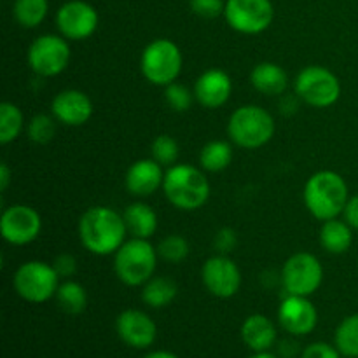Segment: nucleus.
<instances>
[{
  "mask_svg": "<svg viewBox=\"0 0 358 358\" xmlns=\"http://www.w3.org/2000/svg\"><path fill=\"white\" fill-rule=\"evenodd\" d=\"M77 233H79L80 245L90 254L100 255V257L114 255L128 236L122 213L108 206L87 208L80 215Z\"/></svg>",
  "mask_w": 358,
  "mask_h": 358,
  "instance_id": "1",
  "label": "nucleus"
},
{
  "mask_svg": "<svg viewBox=\"0 0 358 358\" xmlns=\"http://www.w3.org/2000/svg\"><path fill=\"white\" fill-rule=\"evenodd\" d=\"M304 206L315 219L331 220L343 215L350 199L348 184L332 170H320L311 175L304 184Z\"/></svg>",
  "mask_w": 358,
  "mask_h": 358,
  "instance_id": "2",
  "label": "nucleus"
},
{
  "mask_svg": "<svg viewBox=\"0 0 358 358\" xmlns=\"http://www.w3.org/2000/svg\"><path fill=\"white\" fill-rule=\"evenodd\" d=\"M210 180L203 168L177 163L164 171L163 192L168 203L182 212H194L210 199Z\"/></svg>",
  "mask_w": 358,
  "mask_h": 358,
  "instance_id": "3",
  "label": "nucleus"
},
{
  "mask_svg": "<svg viewBox=\"0 0 358 358\" xmlns=\"http://www.w3.org/2000/svg\"><path fill=\"white\" fill-rule=\"evenodd\" d=\"M275 119L259 105H243L231 114L227 121V135L234 145L241 149H261L275 136Z\"/></svg>",
  "mask_w": 358,
  "mask_h": 358,
  "instance_id": "4",
  "label": "nucleus"
},
{
  "mask_svg": "<svg viewBox=\"0 0 358 358\" xmlns=\"http://www.w3.org/2000/svg\"><path fill=\"white\" fill-rule=\"evenodd\" d=\"M157 259V248L149 240L129 238L114 254L115 276L128 287H142L156 273Z\"/></svg>",
  "mask_w": 358,
  "mask_h": 358,
  "instance_id": "5",
  "label": "nucleus"
},
{
  "mask_svg": "<svg viewBox=\"0 0 358 358\" xmlns=\"http://www.w3.org/2000/svg\"><path fill=\"white\" fill-rule=\"evenodd\" d=\"M184 66L180 48L170 38H156L149 42L140 56V70L154 86L166 87L177 83Z\"/></svg>",
  "mask_w": 358,
  "mask_h": 358,
  "instance_id": "6",
  "label": "nucleus"
},
{
  "mask_svg": "<svg viewBox=\"0 0 358 358\" xmlns=\"http://www.w3.org/2000/svg\"><path fill=\"white\" fill-rule=\"evenodd\" d=\"M59 283L62 278L52 264L42 261L23 262L13 278V287L17 296L31 304L48 303L49 299L56 297Z\"/></svg>",
  "mask_w": 358,
  "mask_h": 358,
  "instance_id": "7",
  "label": "nucleus"
},
{
  "mask_svg": "<svg viewBox=\"0 0 358 358\" xmlns=\"http://www.w3.org/2000/svg\"><path fill=\"white\" fill-rule=\"evenodd\" d=\"M294 90L303 103L315 108H329L341 96V83L332 70L320 65H310L301 70Z\"/></svg>",
  "mask_w": 358,
  "mask_h": 358,
  "instance_id": "8",
  "label": "nucleus"
},
{
  "mask_svg": "<svg viewBox=\"0 0 358 358\" xmlns=\"http://www.w3.org/2000/svg\"><path fill=\"white\" fill-rule=\"evenodd\" d=\"M72 58L70 41L63 35L44 34L35 38L28 48V66L42 79L56 77L66 70Z\"/></svg>",
  "mask_w": 358,
  "mask_h": 358,
  "instance_id": "9",
  "label": "nucleus"
},
{
  "mask_svg": "<svg viewBox=\"0 0 358 358\" xmlns=\"http://www.w3.org/2000/svg\"><path fill=\"white\" fill-rule=\"evenodd\" d=\"M280 280L290 296L310 297L324 282V266L317 255L310 252H297L285 261Z\"/></svg>",
  "mask_w": 358,
  "mask_h": 358,
  "instance_id": "10",
  "label": "nucleus"
},
{
  "mask_svg": "<svg viewBox=\"0 0 358 358\" xmlns=\"http://www.w3.org/2000/svg\"><path fill=\"white\" fill-rule=\"evenodd\" d=\"M224 17L238 34L259 35L271 27L275 7L271 0H226Z\"/></svg>",
  "mask_w": 358,
  "mask_h": 358,
  "instance_id": "11",
  "label": "nucleus"
},
{
  "mask_svg": "<svg viewBox=\"0 0 358 358\" xmlns=\"http://www.w3.org/2000/svg\"><path fill=\"white\" fill-rule=\"evenodd\" d=\"M42 217L34 206L13 205L7 206L0 217V234L3 241L13 247L30 245L41 236Z\"/></svg>",
  "mask_w": 358,
  "mask_h": 358,
  "instance_id": "12",
  "label": "nucleus"
},
{
  "mask_svg": "<svg viewBox=\"0 0 358 358\" xmlns=\"http://www.w3.org/2000/svg\"><path fill=\"white\" fill-rule=\"evenodd\" d=\"M98 10L84 0H69L56 10V28L70 42L86 41L96 31Z\"/></svg>",
  "mask_w": 358,
  "mask_h": 358,
  "instance_id": "13",
  "label": "nucleus"
},
{
  "mask_svg": "<svg viewBox=\"0 0 358 358\" xmlns=\"http://www.w3.org/2000/svg\"><path fill=\"white\" fill-rule=\"evenodd\" d=\"M201 282L212 296L229 299L240 292L241 271L229 255L217 254L206 259L201 268Z\"/></svg>",
  "mask_w": 358,
  "mask_h": 358,
  "instance_id": "14",
  "label": "nucleus"
},
{
  "mask_svg": "<svg viewBox=\"0 0 358 358\" xmlns=\"http://www.w3.org/2000/svg\"><path fill=\"white\" fill-rule=\"evenodd\" d=\"M278 322L289 334L306 336L317 327L318 313L310 297L287 294L278 308Z\"/></svg>",
  "mask_w": 358,
  "mask_h": 358,
  "instance_id": "15",
  "label": "nucleus"
},
{
  "mask_svg": "<svg viewBox=\"0 0 358 358\" xmlns=\"http://www.w3.org/2000/svg\"><path fill=\"white\" fill-rule=\"evenodd\" d=\"M51 114L59 124L77 128L84 126L93 115V101L80 90H63L52 98Z\"/></svg>",
  "mask_w": 358,
  "mask_h": 358,
  "instance_id": "16",
  "label": "nucleus"
},
{
  "mask_svg": "<svg viewBox=\"0 0 358 358\" xmlns=\"http://www.w3.org/2000/svg\"><path fill=\"white\" fill-rule=\"evenodd\" d=\"M194 98L201 107L215 110L224 107L233 94V80L229 73L220 69H208L196 79Z\"/></svg>",
  "mask_w": 358,
  "mask_h": 358,
  "instance_id": "17",
  "label": "nucleus"
},
{
  "mask_svg": "<svg viewBox=\"0 0 358 358\" xmlns=\"http://www.w3.org/2000/svg\"><path fill=\"white\" fill-rule=\"evenodd\" d=\"M117 334L126 345L133 348H149L157 336V327L152 318L140 310H126L115 320Z\"/></svg>",
  "mask_w": 358,
  "mask_h": 358,
  "instance_id": "18",
  "label": "nucleus"
},
{
  "mask_svg": "<svg viewBox=\"0 0 358 358\" xmlns=\"http://www.w3.org/2000/svg\"><path fill=\"white\" fill-rule=\"evenodd\" d=\"M163 166L152 157L138 159L126 170L124 185L128 192L136 198H149L157 189H163Z\"/></svg>",
  "mask_w": 358,
  "mask_h": 358,
  "instance_id": "19",
  "label": "nucleus"
},
{
  "mask_svg": "<svg viewBox=\"0 0 358 358\" xmlns=\"http://www.w3.org/2000/svg\"><path fill=\"white\" fill-rule=\"evenodd\" d=\"M250 84L266 96H282L289 86V76L278 63L262 62L252 69Z\"/></svg>",
  "mask_w": 358,
  "mask_h": 358,
  "instance_id": "20",
  "label": "nucleus"
},
{
  "mask_svg": "<svg viewBox=\"0 0 358 358\" xmlns=\"http://www.w3.org/2000/svg\"><path fill=\"white\" fill-rule=\"evenodd\" d=\"M241 338L254 352H268L276 343V327L264 315H250L243 322Z\"/></svg>",
  "mask_w": 358,
  "mask_h": 358,
  "instance_id": "21",
  "label": "nucleus"
},
{
  "mask_svg": "<svg viewBox=\"0 0 358 358\" xmlns=\"http://www.w3.org/2000/svg\"><path fill=\"white\" fill-rule=\"evenodd\" d=\"M122 217H124L126 229L131 238L150 240V236L157 231V213L147 203H131L129 206H126Z\"/></svg>",
  "mask_w": 358,
  "mask_h": 358,
  "instance_id": "22",
  "label": "nucleus"
},
{
  "mask_svg": "<svg viewBox=\"0 0 358 358\" xmlns=\"http://www.w3.org/2000/svg\"><path fill=\"white\" fill-rule=\"evenodd\" d=\"M322 248L329 254H345L353 243V229L345 219H331L322 222L320 234H318Z\"/></svg>",
  "mask_w": 358,
  "mask_h": 358,
  "instance_id": "23",
  "label": "nucleus"
},
{
  "mask_svg": "<svg viewBox=\"0 0 358 358\" xmlns=\"http://www.w3.org/2000/svg\"><path fill=\"white\" fill-rule=\"evenodd\" d=\"M178 294L177 283L168 276H152L149 282L142 285V301L149 308L159 310V308L170 306Z\"/></svg>",
  "mask_w": 358,
  "mask_h": 358,
  "instance_id": "24",
  "label": "nucleus"
},
{
  "mask_svg": "<svg viewBox=\"0 0 358 358\" xmlns=\"http://www.w3.org/2000/svg\"><path fill=\"white\" fill-rule=\"evenodd\" d=\"M233 163V145L226 140H210L199 152V164L206 173H220Z\"/></svg>",
  "mask_w": 358,
  "mask_h": 358,
  "instance_id": "25",
  "label": "nucleus"
},
{
  "mask_svg": "<svg viewBox=\"0 0 358 358\" xmlns=\"http://www.w3.org/2000/svg\"><path fill=\"white\" fill-rule=\"evenodd\" d=\"M49 13V0H14L13 16L20 27L37 28Z\"/></svg>",
  "mask_w": 358,
  "mask_h": 358,
  "instance_id": "26",
  "label": "nucleus"
},
{
  "mask_svg": "<svg viewBox=\"0 0 358 358\" xmlns=\"http://www.w3.org/2000/svg\"><path fill=\"white\" fill-rule=\"evenodd\" d=\"M58 306L69 315H80L87 306V292L76 280H65L59 283L56 292Z\"/></svg>",
  "mask_w": 358,
  "mask_h": 358,
  "instance_id": "27",
  "label": "nucleus"
},
{
  "mask_svg": "<svg viewBox=\"0 0 358 358\" xmlns=\"http://www.w3.org/2000/svg\"><path fill=\"white\" fill-rule=\"evenodd\" d=\"M23 126L24 119L21 108L10 101H2L0 103V143L9 145L10 142H14L23 131Z\"/></svg>",
  "mask_w": 358,
  "mask_h": 358,
  "instance_id": "28",
  "label": "nucleus"
},
{
  "mask_svg": "<svg viewBox=\"0 0 358 358\" xmlns=\"http://www.w3.org/2000/svg\"><path fill=\"white\" fill-rule=\"evenodd\" d=\"M336 346L341 355L358 358V313L346 317L336 329Z\"/></svg>",
  "mask_w": 358,
  "mask_h": 358,
  "instance_id": "29",
  "label": "nucleus"
},
{
  "mask_svg": "<svg viewBox=\"0 0 358 358\" xmlns=\"http://www.w3.org/2000/svg\"><path fill=\"white\" fill-rule=\"evenodd\" d=\"M156 248L159 259L170 264H180L189 255V243L180 234H168L157 243Z\"/></svg>",
  "mask_w": 358,
  "mask_h": 358,
  "instance_id": "30",
  "label": "nucleus"
},
{
  "mask_svg": "<svg viewBox=\"0 0 358 358\" xmlns=\"http://www.w3.org/2000/svg\"><path fill=\"white\" fill-rule=\"evenodd\" d=\"M56 117L52 114H35L27 128L28 138L38 145H45L56 136Z\"/></svg>",
  "mask_w": 358,
  "mask_h": 358,
  "instance_id": "31",
  "label": "nucleus"
},
{
  "mask_svg": "<svg viewBox=\"0 0 358 358\" xmlns=\"http://www.w3.org/2000/svg\"><path fill=\"white\" fill-rule=\"evenodd\" d=\"M178 154H180V147H178V142L171 135H159L150 143V156L161 166L170 168L177 164Z\"/></svg>",
  "mask_w": 358,
  "mask_h": 358,
  "instance_id": "32",
  "label": "nucleus"
},
{
  "mask_svg": "<svg viewBox=\"0 0 358 358\" xmlns=\"http://www.w3.org/2000/svg\"><path fill=\"white\" fill-rule=\"evenodd\" d=\"M164 100L170 105L173 112H187L194 103V91L189 90L187 86L178 83H171L164 87Z\"/></svg>",
  "mask_w": 358,
  "mask_h": 358,
  "instance_id": "33",
  "label": "nucleus"
},
{
  "mask_svg": "<svg viewBox=\"0 0 358 358\" xmlns=\"http://www.w3.org/2000/svg\"><path fill=\"white\" fill-rule=\"evenodd\" d=\"M189 7L196 16L205 17V20H215L224 14L226 2L224 0H189Z\"/></svg>",
  "mask_w": 358,
  "mask_h": 358,
  "instance_id": "34",
  "label": "nucleus"
},
{
  "mask_svg": "<svg viewBox=\"0 0 358 358\" xmlns=\"http://www.w3.org/2000/svg\"><path fill=\"white\" fill-rule=\"evenodd\" d=\"M238 245V233L233 227H222L215 233L213 238V247H215L217 254L229 255Z\"/></svg>",
  "mask_w": 358,
  "mask_h": 358,
  "instance_id": "35",
  "label": "nucleus"
},
{
  "mask_svg": "<svg viewBox=\"0 0 358 358\" xmlns=\"http://www.w3.org/2000/svg\"><path fill=\"white\" fill-rule=\"evenodd\" d=\"M52 268L56 269L58 276L62 280H70L77 273V261L73 255L70 254H59L56 255L55 261L51 262Z\"/></svg>",
  "mask_w": 358,
  "mask_h": 358,
  "instance_id": "36",
  "label": "nucleus"
},
{
  "mask_svg": "<svg viewBox=\"0 0 358 358\" xmlns=\"http://www.w3.org/2000/svg\"><path fill=\"white\" fill-rule=\"evenodd\" d=\"M339 353L341 352L338 348L327 345V343H313L304 350L301 358H341Z\"/></svg>",
  "mask_w": 358,
  "mask_h": 358,
  "instance_id": "37",
  "label": "nucleus"
},
{
  "mask_svg": "<svg viewBox=\"0 0 358 358\" xmlns=\"http://www.w3.org/2000/svg\"><path fill=\"white\" fill-rule=\"evenodd\" d=\"M343 219L352 226V229L358 231V194L350 196L345 212H343Z\"/></svg>",
  "mask_w": 358,
  "mask_h": 358,
  "instance_id": "38",
  "label": "nucleus"
},
{
  "mask_svg": "<svg viewBox=\"0 0 358 358\" xmlns=\"http://www.w3.org/2000/svg\"><path fill=\"white\" fill-rule=\"evenodd\" d=\"M10 184V168L6 163L0 164V191L6 192Z\"/></svg>",
  "mask_w": 358,
  "mask_h": 358,
  "instance_id": "39",
  "label": "nucleus"
},
{
  "mask_svg": "<svg viewBox=\"0 0 358 358\" xmlns=\"http://www.w3.org/2000/svg\"><path fill=\"white\" fill-rule=\"evenodd\" d=\"M143 358H178V357L170 352H154V353H149V355Z\"/></svg>",
  "mask_w": 358,
  "mask_h": 358,
  "instance_id": "40",
  "label": "nucleus"
},
{
  "mask_svg": "<svg viewBox=\"0 0 358 358\" xmlns=\"http://www.w3.org/2000/svg\"><path fill=\"white\" fill-rule=\"evenodd\" d=\"M250 358H278L276 355H273V353H268V352H259L257 355L250 357Z\"/></svg>",
  "mask_w": 358,
  "mask_h": 358,
  "instance_id": "41",
  "label": "nucleus"
}]
</instances>
